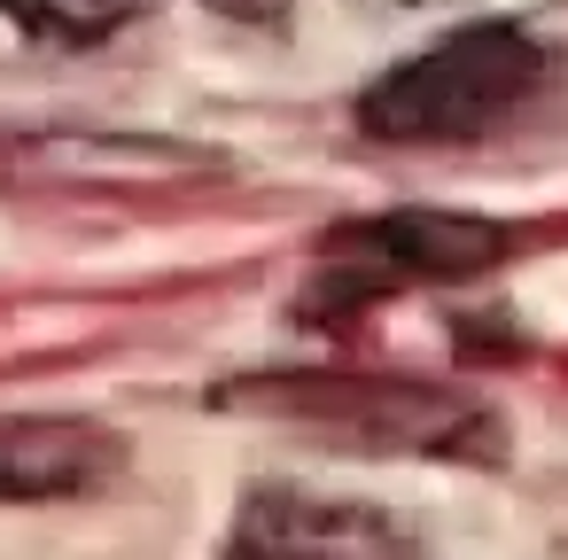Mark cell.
I'll use <instances>...</instances> for the list:
<instances>
[{"label": "cell", "mask_w": 568, "mask_h": 560, "mask_svg": "<svg viewBox=\"0 0 568 560\" xmlns=\"http://www.w3.org/2000/svg\"><path fill=\"white\" fill-rule=\"evenodd\" d=\"M219 560H420V537L374 498H343L312 482H257L242 490Z\"/></svg>", "instance_id": "cell-4"}, {"label": "cell", "mask_w": 568, "mask_h": 560, "mask_svg": "<svg viewBox=\"0 0 568 560\" xmlns=\"http://www.w3.org/2000/svg\"><path fill=\"white\" fill-rule=\"evenodd\" d=\"M219 17H234V24H281L288 17V0H211Z\"/></svg>", "instance_id": "cell-7"}, {"label": "cell", "mask_w": 568, "mask_h": 560, "mask_svg": "<svg viewBox=\"0 0 568 560\" xmlns=\"http://www.w3.org/2000/svg\"><path fill=\"white\" fill-rule=\"evenodd\" d=\"M234 405L281 413V420H312V428H335V436L374 444V451H420V459H490V451H498V420H490L475 397L420 389V381L257 374V381L234 389Z\"/></svg>", "instance_id": "cell-2"}, {"label": "cell", "mask_w": 568, "mask_h": 560, "mask_svg": "<svg viewBox=\"0 0 568 560\" xmlns=\"http://www.w3.org/2000/svg\"><path fill=\"white\" fill-rule=\"evenodd\" d=\"M506 257V226L467 218V211H382L351 218L320 242L312 304L320 312H358L366 296H397L420 281H467Z\"/></svg>", "instance_id": "cell-3"}, {"label": "cell", "mask_w": 568, "mask_h": 560, "mask_svg": "<svg viewBox=\"0 0 568 560\" xmlns=\"http://www.w3.org/2000/svg\"><path fill=\"white\" fill-rule=\"evenodd\" d=\"M358 17H428V9H452V0H351Z\"/></svg>", "instance_id": "cell-8"}, {"label": "cell", "mask_w": 568, "mask_h": 560, "mask_svg": "<svg viewBox=\"0 0 568 560\" xmlns=\"http://www.w3.org/2000/svg\"><path fill=\"white\" fill-rule=\"evenodd\" d=\"M125 467V436L71 413H0V506L87 498Z\"/></svg>", "instance_id": "cell-5"}, {"label": "cell", "mask_w": 568, "mask_h": 560, "mask_svg": "<svg viewBox=\"0 0 568 560\" xmlns=\"http://www.w3.org/2000/svg\"><path fill=\"white\" fill-rule=\"evenodd\" d=\"M133 9H141V0H0V17H17L40 40H102Z\"/></svg>", "instance_id": "cell-6"}, {"label": "cell", "mask_w": 568, "mask_h": 560, "mask_svg": "<svg viewBox=\"0 0 568 560\" xmlns=\"http://www.w3.org/2000/svg\"><path fill=\"white\" fill-rule=\"evenodd\" d=\"M568 55L537 24H459L358 94V133L397 149H452L514 125L560 86Z\"/></svg>", "instance_id": "cell-1"}]
</instances>
